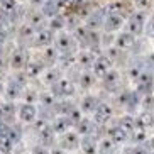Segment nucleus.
I'll return each mask as SVG.
<instances>
[{"label":"nucleus","instance_id":"f257e3e1","mask_svg":"<svg viewBox=\"0 0 154 154\" xmlns=\"http://www.w3.org/2000/svg\"><path fill=\"white\" fill-rule=\"evenodd\" d=\"M53 46H54L56 51L61 53V54H75V49H76L78 42H76V39H75L73 34H69L66 31H61L58 34H54Z\"/></svg>","mask_w":154,"mask_h":154},{"label":"nucleus","instance_id":"f03ea898","mask_svg":"<svg viewBox=\"0 0 154 154\" xmlns=\"http://www.w3.org/2000/svg\"><path fill=\"white\" fill-rule=\"evenodd\" d=\"M146 20H147V15L144 12H134L131 17L125 20V31L131 32L132 36H140V34H144V26H146Z\"/></svg>","mask_w":154,"mask_h":154},{"label":"nucleus","instance_id":"7ed1b4c3","mask_svg":"<svg viewBox=\"0 0 154 154\" xmlns=\"http://www.w3.org/2000/svg\"><path fill=\"white\" fill-rule=\"evenodd\" d=\"M53 41H54V32L49 31L48 26H46V27L37 29V31L34 32V36H32V39H31V44L34 46V48L44 49L48 46H53Z\"/></svg>","mask_w":154,"mask_h":154},{"label":"nucleus","instance_id":"20e7f679","mask_svg":"<svg viewBox=\"0 0 154 154\" xmlns=\"http://www.w3.org/2000/svg\"><path fill=\"white\" fill-rule=\"evenodd\" d=\"M59 147L63 151H75L80 147V137H78L76 132H71V131H66L64 134H61L59 137Z\"/></svg>","mask_w":154,"mask_h":154},{"label":"nucleus","instance_id":"39448f33","mask_svg":"<svg viewBox=\"0 0 154 154\" xmlns=\"http://www.w3.org/2000/svg\"><path fill=\"white\" fill-rule=\"evenodd\" d=\"M137 82V93H142V95H149L154 88V76L149 71H142L139 75Z\"/></svg>","mask_w":154,"mask_h":154},{"label":"nucleus","instance_id":"423d86ee","mask_svg":"<svg viewBox=\"0 0 154 154\" xmlns=\"http://www.w3.org/2000/svg\"><path fill=\"white\" fill-rule=\"evenodd\" d=\"M125 26V19L120 14H109L103 20V29L105 32H117Z\"/></svg>","mask_w":154,"mask_h":154},{"label":"nucleus","instance_id":"0eeeda50","mask_svg":"<svg viewBox=\"0 0 154 154\" xmlns=\"http://www.w3.org/2000/svg\"><path fill=\"white\" fill-rule=\"evenodd\" d=\"M91 69H93V75L95 76H103L105 73H109L112 69V59L109 56H97L93 64H91Z\"/></svg>","mask_w":154,"mask_h":154},{"label":"nucleus","instance_id":"6e6552de","mask_svg":"<svg viewBox=\"0 0 154 154\" xmlns=\"http://www.w3.org/2000/svg\"><path fill=\"white\" fill-rule=\"evenodd\" d=\"M37 117V109L34 107V103H22L20 107H19V119L22 120V122L26 124H31L34 122Z\"/></svg>","mask_w":154,"mask_h":154},{"label":"nucleus","instance_id":"1a4fd4ad","mask_svg":"<svg viewBox=\"0 0 154 154\" xmlns=\"http://www.w3.org/2000/svg\"><path fill=\"white\" fill-rule=\"evenodd\" d=\"M134 44H136V36H132L131 32H120L117 37H115V48H119L120 51H127L131 49V48H134Z\"/></svg>","mask_w":154,"mask_h":154},{"label":"nucleus","instance_id":"9d476101","mask_svg":"<svg viewBox=\"0 0 154 154\" xmlns=\"http://www.w3.org/2000/svg\"><path fill=\"white\" fill-rule=\"evenodd\" d=\"M29 58H27V53L24 49H15L14 54L10 56V66L14 69H22L26 68V64H27Z\"/></svg>","mask_w":154,"mask_h":154},{"label":"nucleus","instance_id":"9b49d317","mask_svg":"<svg viewBox=\"0 0 154 154\" xmlns=\"http://www.w3.org/2000/svg\"><path fill=\"white\" fill-rule=\"evenodd\" d=\"M80 147L85 154H97L98 152V140L91 136H83V139H80Z\"/></svg>","mask_w":154,"mask_h":154},{"label":"nucleus","instance_id":"f8f14e48","mask_svg":"<svg viewBox=\"0 0 154 154\" xmlns=\"http://www.w3.org/2000/svg\"><path fill=\"white\" fill-rule=\"evenodd\" d=\"M102 82H103V86L107 90L113 91L119 85H120V75H119V71H115V69H110L109 73H105L103 76H102Z\"/></svg>","mask_w":154,"mask_h":154},{"label":"nucleus","instance_id":"ddd939ff","mask_svg":"<svg viewBox=\"0 0 154 154\" xmlns=\"http://www.w3.org/2000/svg\"><path fill=\"white\" fill-rule=\"evenodd\" d=\"M154 125V113L151 110H144L136 117V127L137 129H149Z\"/></svg>","mask_w":154,"mask_h":154},{"label":"nucleus","instance_id":"4468645a","mask_svg":"<svg viewBox=\"0 0 154 154\" xmlns=\"http://www.w3.org/2000/svg\"><path fill=\"white\" fill-rule=\"evenodd\" d=\"M93 113H95L97 124H107L110 120V117H112V107L107 103H98V107H97V110Z\"/></svg>","mask_w":154,"mask_h":154},{"label":"nucleus","instance_id":"2eb2a0df","mask_svg":"<svg viewBox=\"0 0 154 154\" xmlns=\"http://www.w3.org/2000/svg\"><path fill=\"white\" fill-rule=\"evenodd\" d=\"M39 10L42 12V15H44L46 19H51V17H54V15L59 14L61 7H59L58 0H44V4L41 5Z\"/></svg>","mask_w":154,"mask_h":154},{"label":"nucleus","instance_id":"dca6fc26","mask_svg":"<svg viewBox=\"0 0 154 154\" xmlns=\"http://www.w3.org/2000/svg\"><path fill=\"white\" fill-rule=\"evenodd\" d=\"M66 24H68V22H66V17H64V15H61V14H58V15H54V17L48 19V29H49V31H53L54 34L64 31Z\"/></svg>","mask_w":154,"mask_h":154},{"label":"nucleus","instance_id":"f3484780","mask_svg":"<svg viewBox=\"0 0 154 154\" xmlns=\"http://www.w3.org/2000/svg\"><path fill=\"white\" fill-rule=\"evenodd\" d=\"M109 136H110V140H112L113 144H122V142H125V140L129 139V134H127L120 125L112 127L109 131Z\"/></svg>","mask_w":154,"mask_h":154},{"label":"nucleus","instance_id":"a211bd4d","mask_svg":"<svg viewBox=\"0 0 154 154\" xmlns=\"http://www.w3.org/2000/svg\"><path fill=\"white\" fill-rule=\"evenodd\" d=\"M100 100L93 95H86L85 98L82 100V113H93L98 107Z\"/></svg>","mask_w":154,"mask_h":154},{"label":"nucleus","instance_id":"6ab92c4d","mask_svg":"<svg viewBox=\"0 0 154 154\" xmlns=\"http://www.w3.org/2000/svg\"><path fill=\"white\" fill-rule=\"evenodd\" d=\"M95 58H97V56L93 54V51H91V49H85V51H82V53H80V54H78L75 59L82 64L83 68H88V66H91V64H93Z\"/></svg>","mask_w":154,"mask_h":154},{"label":"nucleus","instance_id":"aec40b11","mask_svg":"<svg viewBox=\"0 0 154 154\" xmlns=\"http://www.w3.org/2000/svg\"><path fill=\"white\" fill-rule=\"evenodd\" d=\"M54 88H59V97H71L75 93V86L68 80H59L58 83H54Z\"/></svg>","mask_w":154,"mask_h":154},{"label":"nucleus","instance_id":"412c9836","mask_svg":"<svg viewBox=\"0 0 154 154\" xmlns=\"http://www.w3.org/2000/svg\"><path fill=\"white\" fill-rule=\"evenodd\" d=\"M103 20L105 17L102 15V12H95L86 19V27L91 29V31H97L98 27H103Z\"/></svg>","mask_w":154,"mask_h":154},{"label":"nucleus","instance_id":"4be33fe9","mask_svg":"<svg viewBox=\"0 0 154 154\" xmlns=\"http://www.w3.org/2000/svg\"><path fill=\"white\" fill-rule=\"evenodd\" d=\"M69 127H71V122L68 117H58L56 122L53 124V131L54 134H64L66 131H69Z\"/></svg>","mask_w":154,"mask_h":154},{"label":"nucleus","instance_id":"5701e85b","mask_svg":"<svg viewBox=\"0 0 154 154\" xmlns=\"http://www.w3.org/2000/svg\"><path fill=\"white\" fill-rule=\"evenodd\" d=\"M78 134H83V136H90L91 131H93V124L88 120V119H82L80 122L76 124Z\"/></svg>","mask_w":154,"mask_h":154},{"label":"nucleus","instance_id":"b1692460","mask_svg":"<svg viewBox=\"0 0 154 154\" xmlns=\"http://www.w3.org/2000/svg\"><path fill=\"white\" fill-rule=\"evenodd\" d=\"M115 152V146L110 139H103L98 142V154H113Z\"/></svg>","mask_w":154,"mask_h":154},{"label":"nucleus","instance_id":"393cba45","mask_svg":"<svg viewBox=\"0 0 154 154\" xmlns=\"http://www.w3.org/2000/svg\"><path fill=\"white\" fill-rule=\"evenodd\" d=\"M59 80H61V75H59V71L56 68H49L46 69L44 73V82L49 83V85H54V83H58Z\"/></svg>","mask_w":154,"mask_h":154},{"label":"nucleus","instance_id":"a878e982","mask_svg":"<svg viewBox=\"0 0 154 154\" xmlns=\"http://www.w3.org/2000/svg\"><path fill=\"white\" fill-rule=\"evenodd\" d=\"M119 125L122 127L125 132H132L136 129V119L131 117V115H125V117L120 119V124H119Z\"/></svg>","mask_w":154,"mask_h":154},{"label":"nucleus","instance_id":"bb28decb","mask_svg":"<svg viewBox=\"0 0 154 154\" xmlns=\"http://www.w3.org/2000/svg\"><path fill=\"white\" fill-rule=\"evenodd\" d=\"M132 140L136 142V144H140V142H144L146 140V131L144 129H134L132 131Z\"/></svg>","mask_w":154,"mask_h":154},{"label":"nucleus","instance_id":"cd10ccee","mask_svg":"<svg viewBox=\"0 0 154 154\" xmlns=\"http://www.w3.org/2000/svg\"><path fill=\"white\" fill-rule=\"evenodd\" d=\"M144 34L146 36H149L154 39V14L151 15V17H147V20H146V26H144Z\"/></svg>","mask_w":154,"mask_h":154},{"label":"nucleus","instance_id":"c85d7f7f","mask_svg":"<svg viewBox=\"0 0 154 154\" xmlns=\"http://www.w3.org/2000/svg\"><path fill=\"white\" fill-rule=\"evenodd\" d=\"M80 85L83 88H90L93 85V75L91 73H83L82 76H80Z\"/></svg>","mask_w":154,"mask_h":154},{"label":"nucleus","instance_id":"c756f323","mask_svg":"<svg viewBox=\"0 0 154 154\" xmlns=\"http://www.w3.org/2000/svg\"><path fill=\"white\" fill-rule=\"evenodd\" d=\"M125 154H149V152H147V151H146L140 144H136V146L127 147V149H125Z\"/></svg>","mask_w":154,"mask_h":154},{"label":"nucleus","instance_id":"7c9ffc66","mask_svg":"<svg viewBox=\"0 0 154 154\" xmlns=\"http://www.w3.org/2000/svg\"><path fill=\"white\" fill-rule=\"evenodd\" d=\"M31 154H51V151L48 149L44 144H37V146H34V147H32Z\"/></svg>","mask_w":154,"mask_h":154},{"label":"nucleus","instance_id":"2f4dec72","mask_svg":"<svg viewBox=\"0 0 154 154\" xmlns=\"http://www.w3.org/2000/svg\"><path fill=\"white\" fill-rule=\"evenodd\" d=\"M147 64H149V68L154 69V53L149 56V58H147Z\"/></svg>","mask_w":154,"mask_h":154},{"label":"nucleus","instance_id":"473e14b6","mask_svg":"<svg viewBox=\"0 0 154 154\" xmlns=\"http://www.w3.org/2000/svg\"><path fill=\"white\" fill-rule=\"evenodd\" d=\"M51 154H66V151H63L61 147H56V149L51 151Z\"/></svg>","mask_w":154,"mask_h":154},{"label":"nucleus","instance_id":"72a5a7b5","mask_svg":"<svg viewBox=\"0 0 154 154\" xmlns=\"http://www.w3.org/2000/svg\"><path fill=\"white\" fill-rule=\"evenodd\" d=\"M5 39H7V34H5V32L2 31V29H0V44H4Z\"/></svg>","mask_w":154,"mask_h":154},{"label":"nucleus","instance_id":"f704fd0d","mask_svg":"<svg viewBox=\"0 0 154 154\" xmlns=\"http://www.w3.org/2000/svg\"><path fill=\"white\" fill-rule=\"evenodd\" d=\"M149 146H151V149H152V152H154V136L149 139Z\"/></svg>","mask_w":154,"mask_h":154},{"label":"nucleus","instance_id":"c9c22d12","mask_svg":"<svg viewBox=\"0 0 154 154\" xmlns=\"http://www.w3.org/2000/svg\"><path fill=\"white\" fill-rule=\"evenodd\" d=\"M149 154H154V152H149Z\"/></svg>","mask_w":154,"mask_h":154}]
</instances>
